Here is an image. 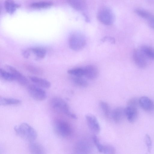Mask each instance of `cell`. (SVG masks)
<instances>
[{
	"label": "cell",
	"instance_id": "1",
	"mask_svg": "<svg viewBox=\"0 0 154 154\" xmlns=\"http://www.w3.org/2000/svg\"><path fill=\"white\" fill-rule=\"evenodd\" d=\"M14 130L19 137L30 142L34 141L37 137V134L35 130L26 123H23L15 126Z\"/></svg>",
	"mask_w": 154,
	"mask_h": 154
},
{
	"label": "cell",
	"instance_id": "2",
	"mask_svg": "<svg viewBox=\"0 0 154 154\" xmlns=\"http://www.w3.org/2000/svg\"><path fill=\"white\" fill-rule=\"evenodd\" d=\"M50 103L52 108L56 112L64 114L73 119L77 118L76 116L70 111L68 104L62 99L58 97L53 98Z\"/></svg>",
	"mask_w": 154,
	"mask_h": 154
},
{
	"label": "cell",
	"instance_id": "3",
	"mask_svg": "<svg viewBox=\"0 0 154 154\" xmlns=\"http://www.w3.org/2000/svg\"><path fill=\"white\" fill-rule=\"evenodd\" d=\"M86 41L84 36L78 32H74L70 35L68 45L70 48L75 51H80L85 47Z\"/></svg>",
	"mask_w": 154,
	"mask_h": 154
},
{
	"label": "cell",
	"instance_id": "4",
	"mask_svg": "<svg viewBox=\"0 0 154 154\" xmlns=\"http://www.w3.org/2000/svg\"><path fill=\"white\" fill-rule=\"evenodd\" d=\"M54 128L56 134L62 137H69L72 132V128L70 124L62 119H56L54 121Z\"/></svg>",
	"mask_w": 154,
	"mask_h": 154
},
{
	"label": "cell",
	"instance_id": "5",
	"mask_svg": "<svg viewBox=\"0 0 154 154\" xmlns=\"http://www.w3.org/2000/svg\"><path fill=\"white\" fill-rule=\"evenodd\" d=\"M97 17L100 22L106 25H112L115 19L113 12L110 8L106 7H102L98 10Z\"/></svg>",
	"mask_w": 154,
	"mask_h": 154
},
{
	"label": "cell",
	"instance_id": "6",
	"mask_svg": "<svg viewBox=\"0 0 154 154\" xmlns=\"http://www.w3.org/2000/svg\"><path fill=\"white\" fill-rule=\"evenodd\" d=\"M46 53V50L41 47L30 48L23 50L22 52V54L25 58L28 59L33 56L34 59L37 60L44 58Z\"/></svg>",
	"mask_w": 154,
	"mask_h": 154
},
{
	"label": "cell",
	"instance_id": "7",
	"mask_svg": "<svg viewBox=\"0 0 154 154\" xmlns=\"http://www.w3.org/2000/svg\"><path fill=\"white\" fill-rule=\"evenodd\" d=\"M27 90L29 95L36 100L42 101L46 98L47 95L45 91L37 85H29Z\"/></svg>",
	"mask_w": 154,
	"mask_h": 154
},
{
	"label": "cell",
	"instance_id": "8",
	"mask_svg": "<svg viewBox=\"0 0 154 154\" xmlns=\"http://www.w3.org/2000/svg\"><path fill=\"white\" fill-rule=\"evenodd\" d=\"M132 56L135 64L138 67L144 69L146 67L147 65V59L139 49L134 50Z\"/></svg>",
	"mask_w": 154,
	"mask_h": 154
},
{
	"label": "cell",
	"instance_id": "9",
	"mask_svg": "<svg viewBox=\"0 0 154 154\" xmlns=\"http://www.w3.org/2000/svg\"><path fill=\"white\" fill-rule=\"evenodd\" d=\"M6 68L13 74L15 80H16L20 85L23 86L28 85V80L16 69L12 66L8 65L6 66Z\"/></svg>",
	"mask_w": 154,
	"mask_h": 154
},
{
	"label": "cell",
	"instance_id": "10",
	"mask_svg": "<svg viewBox=\"0 0 154 154\" xmlns=\"http://www.w3.org/2000/svg\"><path fill=\"white\" fill-rule=\"evenodd\" d=\"M86 119L89 129L95 134H98L100 130V126L96 117L91 114L85 116Z\"/></svg>",
	"mask_w": 154,
	"mask_h": 154
},
{
	"label": "cell",
	"instance_id": "11",
	"mask_svg": "<svg viewBox=\"0 0 154 154\" xmlns=\"http://www.w3.org/2000/svg\"><path fill=\"white\" fill-rule=\"evenodd\" d=\"M93 140L98 151L100 153L106 154H113L115 153L114 148L111 145H103L100 143L96 135H94Z\"/></svg>",
	"mask_w": 154,
	"mask_h": 154
},
{
	"label": "cell",
	"instance_id": "12",
	"mask_svg": "<svg viewBox=\"0 0 154 154\" xmlns=\"http://www.w3.org/2000/svg\"><path fill=\"white\" fill-rule=\"evenodd\" d=\"M84 75L88 79L93 80L97 78L98 75V70L96 66L89 65L83 68Z\"/></svg>",
	"mask_w": 154,
	"mask_h": 154
},
{
	"label": "cell",
	"instance_id": "13",
	"mask_svg": "<svg viewBox=\"0 0 154 154\" xmlns=\"http://www.w3.org/2000/svg\"><path fill=\"white\" fill-rule=\"evenodd\" d=\"M125 116L128 121L131 122H134L138 116V111L136 106L128 105L125 108Z\"/></svg>",
	"mask_w": 154,
	"mask_h": 154
},
{
	"label": "cell",
	"instance_id": "14",
	"mask_svg": "<svg viewBox=\"0 0 154 154\" xmlns=\"http://www.w3.org/2000/svg\"><path fill=\"white\" fill-rule=\"evenodd\" d=\"M138 102L140 106L145 110L151 111L154 108L153 102L148 97H141L138 100Z\"/></svg>",
	"mask_w": 154,
	"mask_h": 154
},
{
	"label": "cell",
	"instance_id": "15",
	"mask_svg": "<svg viewBox=\"0 0 154 154\" xmlns=\"http://www.w3.org/2000/svg\"><path fill=\"white\" fill-rule=\"evenodd\" d=\"M112 118L116 123L121 122L125 116V109L118 107L114 109L112 114Z\"/></svg>",
	"mask_w": 154,
	"mask_h": 154
},
{
	"label": "cell",
	"instance_id": "16",
	"mask_svg": "<svg viewBox=\"0 0 154 154\" xmlns=\"http://www.w3.org/2000/svg\"><path fill=\"white\" fill-rule=\"evenodd\" d=\"M29 79L37 85L42 88H48L51 86V83L48 80L35 76H30Z\"/></svg>",
	"mask_w": 154,
	"mask_h": 154
},
{
	"label": "cell",
	"instance_id": "17",
	"mask_svg": "<svg viewBox=\"0 0 154 154\" xmlns=\"http://www.w3.org/2000/svg\"><path fill=\"white\" fill-rule=\"evenodd\" d=\"M68 4L73 8L78 11H82L86 9V0H67Z\"/></svg>",
	"mask_w": 154,
	"mask_h": 154
},
{
	"label": "cell",
	"instance_id": "18",
	"mask_svg": "<svg viewBox=\"0 0 154 154\" xmlns=\"http://www.w3.org/2000/svg\"><path fill=\"white\" fill-rule=\"evenodd\" d=\"M30 152L32 154H41L45 153V150L43 146L39 143L34 142H30L29 146Z\"/></svg>",
	"mask_w": 154,
	"mask_h": 154
},
{
	"label": "cell",
	"instance_id": "19",
	"mask_svg": "<svg viewBox=\"0 0 154 154\" xmlns=\"http://www.w3.org/2000/svg\"><path fill=\"white\" fill-rule=\"evenodd\" d=\"M139 49L147 59L154 60V48L148 45H143Z\"/></svg>",
	"mask_w": 154,
	"mask_h": 154
},
{
	"label": "cell",
	"instance_id": "20",
	"mask_svg": "<svg viewBox=\"0 0 154 154\" xmlns=\"http://www.w3.org/2000/svg\"><path fill=\"white\" fill-rule=\"evenodd\" d=\"M21 101L18 99L13 98L0 97V105L7 106L17 105L20 104Z\"/></svg>",
	"mask_w": 154,
	"mask_h": 154
},
{
	"label": "cell",
	"instance_id": "21",
	"mask_svg": "<svg viewBox=\"0 0 154 154\" xmlns=\"http://www.w3.org/2000/svg\"><path fill=\"white\" fill-rule=\"evenodd\" d=\"M134 12L139 17L147 20L148 22L154 17V15L151 13L142 9L136 8L134 10Z\"/></svg>",
	"mask_w": 154,
	"mask_h": 154
},
{
	"label": "cell",
	"instance_id": "22",
	"mask_svg": "<svg viewBox=\"0 0 154 154\" xmlns=\"http://www.w3.org/2000/svg\"><path fill=\"white\" fill-rule=\"evenodd\" d=\"M5 9L9 14L13 13L20 6L15 3L13 0H6L5 3Z\"/></svg>",
	"mask_w": 154,
	"mask_h": 154
},
{
	"label": "cell",
	"instance_id": "23",
	"mask_svg": "<svg viewBox=\"0 0 154 154\" xmlns=\"http://www.w3.org/2000/svg\"><path fill=\"white\" fill-rule=\"evenodd\" d=\"M71 79L74 84L78 86L85 88L88 85L87 82L82 77L72 76Z\"/></svg>",
	"mask_w": 154,
	"mask_h": 154
},
{
	"label": "cell",
	"instance_id": "24",
	"mask_svg": "<svg viewBox=\"0 0 154 154\" xmlns=\"http://www.w3.org/2000/svg\"><path fill=\"white\" fill-rule=\"evenodd\" d=\"M25 67L26 70L32 74L41 75L43 73L42 69L37 66L29 64H26Z\"/></svg>",
	"mask_w": 154,
	"mask_h": 154
},
{
	"label": "cell",
	"instance_id": "25",
	"mask_svg": "<svg viewBox=\"0 0 154 154\" xmlns=\"http://www.w3.org/2000/svg\"><path fill=\"white\" fill-rule=\"evenodd\" d=\"M0 76L2 79L7 81L11 82L15 80L13 75L10 72L3 69H0Z\"/></svg>",
	"mask_w": 154,
	"mask_h": 154
},
{
	"label": "cell",
	"instance_id": "26",
	"mask_svg": "<svg viewBox=\"0 0 154 154\" xmlns=\"http://www.w3.org/2000/svg\"><path fill=\"white\" fill-rule=\"evenodd\" d=\"M68 73L72 76L82 77L84 75L83 68H75L68 70Z\"/></svg>",
	"mask_w": 154,
	"mask_h": 154
},
{
	"label": "cell",
	"instance_id": "27",
	"mask_svg": "<svg viewBox=\"0 0 154 154\" xmlns=\"http://www.w3.org/2000/svg\"><path fill=\"white\" fill-rule=\"evenodd\" d=\"M52 5L51 2H42L33 3L31 5V6L34 8H44L49 7Z\"/></svg>",
	"mask_w": 154,
	"mask_h": 154
},
{
	"label": "cell",
	"instance_id": "28",
	"mask_svg": "<svg viewBox=\"0 0 154 154\" xmlns=\"http://www.w3.org/2000/svg\"><path fill=\"white\" fill-rule=\"evenodd\" d=\"M100 105L104 115L106 118L109 117L110 114V109L109 105L105 102L101 101L100 102Z\"/></svg>",
	"mask_w": 154,
	"mask_h": 154
},
{
	"label": "cell",
	"instance_id": "29",
	"mask_svg": "<svg viewBox=\"0 0 154 154\" xmlns=\"http://www.w3.org/2000/svg\"><path fill=\"white\" fill-rule=\"evenodd\" d=\"M145 141L147 147L148 151L149 152H150L152 149V143L150 136L147 134H146L145 136Z\"/></svg>",
	"mask_w": 154,
	"mask_h": 154
},
{
	"label": "cell",
	"instance_id": "30",
	"mask_svg": "<svg viewBox=\"0 0 154 154\" xmlns=\"http://www.w3.org/2000/svg\"><path fill=\"white\" fill-rule=\"evenodd\" d=\"M139 103L138 101L135 98H132L130 99L128 102V105H131L136 106L137 103Z\"/></svg>",
	"mask_w": 154,
	"mask_h": 154
},
{
	"label": "cell",
	"instance_id": "31",
	"mask_svg": "<svg viewBox=\"0 0 154 154\" xmlns=\"http://www.w3.org/2000/svg\"><path fill=\"white\" fill-rule=\"evenodd\" d=\"M107 40L111 42L112 43H114L115 42L114 38L110 37H104L102 40V41L103 42Z\"/></svg>",
	"mask_w": 154,
	"mask_h": 154
},
{
	"label": "cell",
	"instance_id": "32",
	"mask_svg": "<svg viewBox=\"0 0 154 154\" xmlns=\"http://www.w3.org/2000/svg\"><path fill=\"white\" fill-rule=\"evenodd\" d=\"M149 26L152 28L154 29V17L151 20L148 22Z\"/></svg>",
	"mask_w": 154,
	"mask_h": 154
}]
</instances>
